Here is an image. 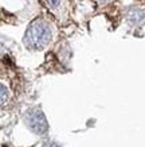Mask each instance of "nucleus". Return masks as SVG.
<instances>
[{"label":"nucleus","instance_id":"nucleus-3","mask_svg":"<svg viewBox=\"0 0 145 147\" xmlns=\"http://www.w3.org/2000/svg\"><path fill=\"white\" fill-rule=\"evenodd\" d=\"M46 1H47V4L50 7H57L59 4V0H46Z\"/></svg>","mask_w":145,"mask_h":147},{"label":"nucleus","instance_id":"nucleus-2","mask_svg":"<svg viewBox=\"0 0 145 147\" xmlns=\"http://www.w3.org/2000/svg\"><path fill=\"white\" fill-rule=\"evenodd\" d=\"M26 123L36 134H44L48 128L47 120L42 113V111H39V109H31V111L27 112Z\"/></svg>","mask_w":145,"mask_h":147},{"label":"nucleus","instance_id":"nucleus-4","mask_svg":"<svg viewBox=\"0 0 145 147\" xmlns=\"http://www.w3.org/2000/svg\"><path fill=\"white\" fill-rule=\"evenodd\" d=\"M5 102V86L1 85V104Z\"/></svg>","mask_w":145,"mask_h":147},{"label":"nucleus","instance_id":"nucleus-5","mask_svg":"<svg viewBox=\"0 0 145 147\" xmlns=\"http://www.w3.org/2000/svg\"><path fill=\"white\" fill-rule=\"evenodd\" d=\"M43 147H61V146H59V144H57V143L47 142V143H44V144H43Z\"/></svg>","mask_w":145,"mask_h":147},{"label":"nucleus","instance_id":"nucleus-1","mask_svg":"<svg viewBox=\"0 0 145 147\" xmlns=\"http://www.w3.org/2000/svg\"><path fill=\"white\" fill-rule=\"evenodd\" d=\"M51 39V32L47 24L43 22H34L27 30L26 43L32 49H40L46 46Z\"/></svg>","mask_w":145,"mask_h":147}]
</instances>
